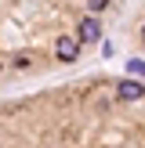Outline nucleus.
I'll return each mask as SVG.
<instances>
[{
    "mask_svg": "<svg viewBox=\"0 0 145 148\" xmlns=\"http://www.w3.org/2000/svg\"><path fill=\"white\" fill-rule=\"evenodd\" d=\"M80 43H98L102 40V22L94 18V14H87L84 22H80V36H76Z\"/></svg>",
    "mask_w": 145,
    "mask_h": 148,
    "instance_id": "obj_1",
    "label": "nucleus"
},
{
    "mask_svg": "<svg viewBox=\"0 0 145 148\" xmlns=\"http://www.w3.org/2000/svg\"><path fill=\"white\" fill-rule=\"evenodd\" d=\"M116 94H120V101H138L145 94V83H142V79H120Z\"/></svg>",
    "mask_w": 145,
    "mask_h": 148,
    "instance_id": "obj_2",
    "label": "nucleus"
},
{
    "mask_svg": "<svg viewBox=\"0 0 145 148\" xmlns=\"http://www.w3.org/2000/svg\"><path fill=\"white\" fill-rule=\"evenodd\" d=\"M55 54L62 58V62H72V58L80 54V40H72V36H58V40H55Z\"/></svg>",
    "mask_w": 145,
    "mask_h": 148,
    "instance_id": "obj_3",
    "label": "nucleus"
},
{
    "mask_svg": "<svg viewBox=\"0 0 145 148\" xmlns=\"http://www.w3.org/2000/svg\"><path fill=\"white\" fill-rule=\"evenodd\" d=\"M127 72H134V76H145V62H127Z\"/></svg>",
    "mask_w": 145,
    "mask_h": 148,
    "instance_id": "obj_4",
    "label": "nucleus"
},
{
    "mask_svg": "<svg viewBox=\"0 0 145 148\" xmlns=\"http://www.w3.org/2000/svg\"><path fill=\"white\" fill-rule=\"evenodd\" d=\"M87 7H91V11H105L109 0H87Z\"/></svg>",
    "mask_w": 145,
    "mask_h": 148,
    "instance_id": "obj_5",
    "label": "nucleus"
},
{
    "mask_svg": "<svg viewBox=\"0 0 145 148\" xmlns=\"http://www.w3.org/2000/svg\"><path fill=\"white\" fill-rule=\"evenodd\" d=\"M142 40H145V25H142Z\"/></svg>",
    "mask_w": 145,
    "mask_h": 148,
    "instance_id": "obj_6",
    "label": "nucleus"
}]
</instances>
